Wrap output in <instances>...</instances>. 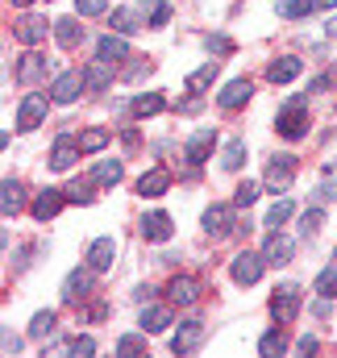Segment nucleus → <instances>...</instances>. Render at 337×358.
<instances>
[{
    "instance_id": "nucleus-1",
    "label": "nucleus",
    "mask_w": 337,
    "mask_h": 358,
    "mask_svg": "<svg viewBox=\"0 0 337 358\" xmlns=\"http://www.w3.org/2000/svg\"><path fill=\"white\" fill-rule=\"evenodd\" d=\"M304 104H308V96H292L283 108H279V121H275V129L283 134V138H304L308 134V113H304Z\"/></svg>"
},
{
    "instance_id": "nucleus-2",
    "label": "nucleus",
    "mask_w": 337,
    "mask_h": 358,
    "mask_svg": "<svg viewBox=\"0 0 337 358\" xmlns=\"http://www.w3.org/2000/svg\"><path fill=\"white\" fill-rule=\"evenodd\" d=\"M296 313H300V287H296V283L275 287V296H271V317H275V325L296 321Z\"/></svg>"
},
{
    "instance_id": "nucleus-3",
    "label": "nucleus",
    "mask_w": 337,
    "mask_h": 358,
    "mask_svg": "<svg viewBox=\"0 0 337 358\" xmlns=\"http://www.w3.org/2000/svg\"><path fill=\"white\" fill-rule=\"evenodd\" d=\"M262 267H266V255H254V250H242L238 259H234V267H229V275H234V283H258L262 279Z\"/></svg>"
},
{
    "instance_id": "nucleus-4",
    "label": "nucleus",
    "mask_w": 337,
    "mask_h": 358,
    "mask_svg": "<svg viewBox=\"0 0 337 358\" xmlns=\"http://www.w3.org/2000/svg\"><path fill=\"white\" fill-rule=\"evenodd\" d=\"M42 121H46V96L42 92H29L17 104V129H38Z\"/></svg>"
},
{
    "instance_id": "nucleus-5",
    "label": "nucleus",
    "mask_w": 337,
    "mask_h": 358,
    "mask_svg": "<svg viewBox=\"0 0 337 358\" xmlns=\"http://www.w3.org/2000/svg\"><path fill=\"white\" fill-rule=\"evenodd\" d=\"M92 275H96L92 267H76L63 279V304H80V300L92 296Z\"/></svg>"
},
{
    "instance_id": "nucleus-6",
    "label": "nucleus",
    "mask_w": 337,
    "mask_h": 358,
    "mask_svg": "<svg viewBox=\"0 0 337 358\" xmlns=\"http://www.w3.org/2000/svg\"><path fill=\"white\" fill-rule=\"evenodd\" d=\"M50 25H55V21H46V17H38V13H25V17L17 21V29H13V34H17V42H21V46H38V42L46 38V29H50Z\"/></svg>"
},
{
    "instance_id": "nucleus-7",
    "label": "nucleus",
    "mask_w": 337,
    "mask_h": 358,
    "mask_svg": "<svg viewBox=\"0 0 337 358\" xmlns=\"http://www.w3.org/2000/svg\"><path fill=\"white\" fill-rule=\"evenodd\" d=\"M234 208H238V204H213V208L204 213V234H208V238H225V234L234 229Z\"/></svg>"
},
{
    "instance_id": "nucleus-8",
    "label": "nucleus",
    "mask_w": 337,
    "mask_h": 358,
    "mask_svg": "<svg viewBox=\"0 0 337 358\" xmlns=\"http://www.w3.org/2000/svg\"><path fill=\"white\" fill-rule=\"evenodd\" d=\"M200 342H204V321H183L175 329V338H171V350L175 355H192Z\"/></svg>"
},
{
    "instance_id": "nucleus-9",
    "label": "nucleus",
    "mask_w": 337,
    "mask_h": 358,
    "mask_svg": "<svg viewBox=\"0 0 337 358\" xmlns=\"http://www.w3.org/2000/svg\"><path fill=\"white\" fill-rule=\"evenodd\" d=\"M84 88H87V84H84V76H80V71H63V76L50 84V100H55V104H71Z\"/></svg>"
},
{
    "instance_id": "nucleus-10",
    "label": "nucleus",
    "mask_w": 337,
    "mask_h": 358,
    "mask_svg": "<svg viewBox=\"0 0 337 358\" xmlns=\"http://www.w3.org/2000/svg\"><path fill=\"white\" fill-rule=\"evenodd\" d=\"M213 142H217V134L204 125V129H196L192 138H187V146H183V159L192 163V167H200L204 159H208V150H213Z\"/></svg>"
},
{
    "instance_id": "nucleus-11",
    "label": "nucleus",
    "mask_w": 337,
    "mask_h": 358,
    "mask_svg": "<svg viewBox=\"0 0 337 358\" xmlns=\"http://www.w3.org/2000/svg\"><path fill=\"white\" fill-rule=\"evenodd\" d=\"M63 204H67V192H59V187H46V192H38V196H34L29 213H34L38 221H50V217H55Z\"/></svg>"
},
{
    "instance_id": "nucleus-12",
    "label": "nucleus",
    "mask_w": 337,
    "mask_h": 358,
    "mask_svg": "<svg viewBox=\"0 0 337 358\" xmlns=\"http://www.w3.org/2000/svg\"><path fill=\"white\" fill-rule=\"evenodd\" d=\"M292 176H296V159H292V155H279V159L266 167V192H283V187L292 183Z\"/></svg>"
},
{
    "instance_id": "nucleus-13",
    "label": "nucleus",
    "mask_w": 337,
    "mask_h": 358,
    "mask_svg": "<svg viewBox=\"0 0 337 358\" xmlns=\"http://www.w3.org/2000/svg\"><path fill=\"white\" fill-rule=\"evenodd\" d=\"M96 59H100V63H121V59H129V42H125L121 34H104V38L96 42Z\"/></svg>"
},
{
    "instance_id": "nucleus-14",
    "label": "nucleus",
    "mask_w": 337,
    "mask_h": 358,
    "mask_svg": "<svg viewBox=\"0 0 337 358\" xmlns=\"http://www.w3.org/2000/svg\"><path fill=\"white\" fill-rule=\"evenodd\" d=\"M113 259H117V242H113V238H96V242L87 246V267L92 271H108Z\"/></svg>"
},
{
    "instance_id": "nucleus-15",
    "label": "nucleus",
    "mask_w": 337,
    "mask_h": 358,
    "mask_svg": "<svg viewBox=\"0 0 337 358\" xmlns=\"http://www.w3.org/2000/svg\"><path fill=\"white\" fill-rule=\"evenodd\" d=\"M171 234H175V225H171L167 213H146L142 217V238L146 242H167Z\"/></svg>"
},
{
    "instance_id": "nucleus-16",
    "label": "nucleus",
    "mask_w": 337,
    "mask_h": 358,
    "mask_svg": "<svg viewBox=\"0 0 337 358\" xmlns=\"http://www.w3.org/2000/svg\"><path fill=\"white\" fill-rule=\"evenodd\" d=\"M167 296H171V304H196V300H200V283H196L192 275H175L171 287H167Z\"/></svg>"
},
{
    "instance_id": "nucleus-17",
    "label": "nucleus",
    "mask_w": 337,
    "mask_h": 358,
    "mask_svg": "<svg viewBox=\"0 0 337 358\" xmlns=\"http://www.w3.org/2000/svg\"><path fill=\"white\" fill-rule=\"evenodd\" d=\"M167 187H171V171H163V167H155V171H146L138 179V196H146V200H159Z\"/></svg>"
},
{
    "instance_id": "nucleus-18",
    "label": "nucleus",
    "mask_w": 337,
    "mask_h": 358,
    "mask_svg": "<svg viewBox=\"0 0 337 358\" xmlns=\"http://www.w3.org/2000/svg\"><path fill=\"white\" fill-rule=\"evenodd\" d=\"M42 76H46V59H42L38 50L21 55V63H17V80H21V84H38Z\"/></svg>"
},
{
    "instance_id": "nucleus-19",
    "label": "nucleus",
    "mask_w": 337,
    "mask_h": 358,
    "mask_svg": "<svg viewBox=\"0 0 337 358\" xmlns=\"http://www.w3.org/2000/svg\"><path fill=\"white\" fill-rule=\"evenodd\" d=\"M80 155H84V150H80V142H71V138H59V142H55V150H50V167H55V171H67V167H71Z\"/></svg>"
},
{
    "instance_id": "nucleus-20",
    "label": "nucleus",
    "mask_w": 337,
    "mask_h": 358,
    "mask_svg": "<svg viewBox=\"0 0 337 358\" xmlns=\"http://www.w3.org/2000/svg\"><path fill=\"white\" fill-rule=\"evenodd\" d=\"M250 80H234V84H225V92H221V96H217V104H221V108H242V104H246V100H250Z\"/></svg>"
},
{
    "instance_id": "nucleus-21",
    "label": "nucleus",
    "mask_w": 337,
    "mask_h": 358,
    "mask_svg": "<svg viewBox=\"0 0 337 358\" xmlns=\"http://www.w3.org/2000/svg\"><path fill=\"white\" fill-rule=\"evenodd\" d=\"M171 325V308H163V304H146L142 308V334H163Z\"/></svg>"
},
{
    "instance_id": "nucleus-22",
    "label": "nucleus",
    "mask_w": 337,
    "mask_h": 358,
    "mask_svg": "<svg viewBox=\"0 0 337 358\" xmlns=\"http://www.w3.org/2000/svg\"><path fill=\"white\" fill-rule=\"evenodd\" d=\"M296 76H300V59H292V55H287V59H275V63L266 67V80H271V84H292Z\"/></svg>"
},
{
    "instance_id": "nucleus-23",
    "label": "nucleus",
    "mask_w": 337,
    "mask_h": 358,
    "mask_svg": "<svg viewBox=\"0 0 337 358\" xmlns=\"http://www.w3.org/2000/svg\"><path fill=\"white\" fill-rule=\"evenodd\" d=\"M292 238H279V234H271V242H266V263L271 267H283V263H292Z\"/></svg>"
},
{
    "instance_id": "nucleus-24",
    "label": "nucleus",
    "mask_w": 337,
    "mask_h": 358,
    "mask_svg": "<svg viewBox=\"0 0 337 358\" xmlns=\"http://www.w3.org/2000/svg\"><path fill=\"white\" fill-rule=\"evenodd\" d=\"M121 176H125L121 159H104V163H96V171H92V183H100V187H113V183H121Z\"/></svg>"
},
{
    "instance_id": "nucleus-25",
    "label": "nucleus",
    "mask_w": 337,
    "mask_h": 358,
    "mask_svg": "<svg viewBox=\"0 0 337 358\" xmlns=\"http://www.w3.org/2000/svg\"><path fill=\"white\" fill-rule=\"evenodd\" d=\"M55 38H59V46H63V50H71V46L84 38V29H80V21H76V17H63V21H55Z\"/></svg>"
},
{
    "instance_id": "nucleus-26",
    "label": "nucleus",
    "mask_w": 337,
    "mask_h": 358,
    "mask_svg": "<svg viewBox=\"0 0 337 358\" xmlns=\"http://www.w3.org/2000/svg\"><path fill=\"white\" fill-rule=\"evenodd\" d=\"M117 34H134V29H142L146 21L138 17V8H113V21H108Z\"/></svg>"
},
{
    "instance_id": "nucleus-27",
    "label": "nucleus",
    "mask_w": 337,
    "mask_h": 358,
    "mask_svg": "<svg viewBox=\"0 0 337 358\" xmlns=\"http://www.w3.org/2000/svg\"><path fill=\"white\" fill-rule=\"evenodd\" d=\"M21 204H25V192H21V183H17V179H4V200H0L4 217H17V213H21Z\"/></svg>"
},
{
    "instance_id": "nucleus-28",
    "label": "nucleus",
    "mask_w": 337,
    "mask_h": 358,
    "mask_svg": "<svg viewBox=\"0 0 337 358\" xmlns=\"http://www.w3.org/2000/svg\"><path fill=\"white\" fill-rule=\"evenodd\" d=\"M84 84L92 92H104L108 84H113V63H92V67L84 71Z\"/></svg>"
},
{
    "instance_id": "nucleus-29",
    "label": "nucleus",
    "mask_w": 337,
    "mask_h": 358,
    "mask_svg": "<svg viewBox=\"0 0 337 358\" xmlns=\"http://www.w3.org/2000/svg\"><path fill=\"white\" fill-rule=\"evenodd\" d=\"M242 163H246V142H242V138L225 142V150H221V167H225V171H238Z\"/></svg>"
},
{
    "instance_id": "nucleus-30",
    "label": "nucleus",
    "mask_w": 337,
    "mask_h": 358,
    "mask_svg": "<svg viewBox=\"0 0 337 358\" xmlns=\"http://www.w3.org/2000/svg\"><path fill=\"white\" fill-rule=\"evenodd\" d=\"M163 108H167V100H163L159 92H146V96L134 100V113H138V117H155V113H163Z\"/></svg>"
},
{
    "instance_id": "nucleus-31",
    "label": "nucleus",
    "mask_w": 337,
    "mask_h": 358,
    "mask_svg": "<svg viewBox=\"0 0 337 358\" xmlns=\"http://www.w3.org/2000/svg\"><path fill=\"white\" fill-rule=\"evenodd\" d=\"M258 350H262L266 358L283 355V350H287V338H283V325H275V329H271V334H266V338L258 342Z\"/></svg>"
},
{
    "instance_id": "nucleus-32",
    "label": "nucleus",
    "mask_w": 337,
    "mask_h": 358,
    "mask_svg": "<svg viewBox=\"0 0 337 358\" xmlns=\"http://www.w3.org/2000/svg\"><path fill=\"white\" fill-rule=\"evenodd\" d=\"M287 217H292V200H275V208H271V213H266V221H262V225H266V234H279V225H283Z\"/></svg>"
},
{
    "instance_id": "nucleus-33",
    "label": "nucleus",
    "mask_w": 337,
    "mask_h": 358,
    "mask_svg": "<svg viewBox=\"0 0 337 358\" xmlns=\"http://www.w3.org/2000/svg\"><path fill=\"white\" fill-rule=\"evenodd\" d=\"M313 8H321V4H317V0H283V4H279V17L296 21V17H308Z\"/></svg>"
},
{
    "instance_id": "nucleus-34",
    "label": "nucleus",
    "mask_w": 337,
    "mask_h": 358,
    "mask_svg": "<svg viewBox=\"0 0 337 358\" xmlns=\"http://www.w3.org/2000/svg\"><path fill=\"white\" fill-rule=\"evenodd\" d=\"M313 292H317L321 300H334V296H337V267L321 271V275H317V283H313Z\"/></svg>"
},
{
    "instance_id": "nucleus-35",
    "label": "nucleus",
    "mask_w": 337,
    "mask_h": 358,
    "mask_svg": "<svg viewBox=\"0 0 337 358\" xmlns=\"http://www.w3.org/2000/svg\"><path fill=\"white\" fill-rule=\"evenodd\" d=\"M213 80H217V63L208 59V63H204L200 71H192V76H187V92H200V88H208Z\"/></svg>"
},
{
    "instance_id": "nucleus-36",
    "label": "nucleus",
    "mask_w": 337,
    "mask_h": 358,
    "mask_svg": "<svg viewBox=\"0 0 337 358\" xmlns=\"http://www.w3.org/2000/svg\"><path fill=\"white\" fill-rule=\"evenodd\" d=\"M104 146H108V129H87V134H80V150L84 155H96Z\"/></svg>"
},
{
    "instance_id": "nucleus-37",
    "label": "nucleus",
    "mask_w": 337,
    "mask_h": 358,
    "mask_svg": "<svg viewBox=\"0 0 337 358\" xmlns=\"http://www.w3.org/2000/svg\"><path fill=\"white\" fill-rule=\"evenodd\" d=\"M317 192H321V200H337V159L325 163V176L317 183Z\"/></svg>"
},
{
    "instance_id": "nucleus-38",
    "label": "nucleus",
    "mask_w": 337,
    "mask_h": 358,
    "mask_svg": "<svg viewBox=\"0 0 337 358\" xmlns=\"http://www.w3.org/2000/svg\"><path fill=\"white\" fill-rule=\"evenodd\" d=\"M321 221H325V208H308V213H304V221H300V234H304V238H317Z\"/></svg>"
},
{
    "instance_id": "nucleus-39",
    "label": "nucleus",
    "mask_w": 337,
    "mask_h": 358,
    "mask_svg": "<svg viewBox=\"0 0 337 358\" xmlns=\"http://www.w3.org/2000/svg\"><path fill=\"white\" fill-rule=\"evenodd\" d=\"M50 329H55V313H50V308H46V313H38V317L29 321V338H46Z\"/></svg>"
},
{
    "instance_id": "nucleus-40",
    "label": "nucleus",
    "mask_w": 337,
    "mask_h": 358,
    "mask_svg": "<svg viewBox=\"0 0 337 358\" xmlns=\"http://www.w3.org/2000/svg\"><path fill=\"white\" fill-rule=\"evenodd\" d=\"M254 200H258V183H250V179H246V183H238V192H234V204H238V208H250Z\"/></svg>"
},
{
    "instance_id": "nucleus-41",
    "label": "nucleus",
    "mask_w": 337,
    "mask_h": 358,
    "mask_svg": "<svg viewBox=\"0 0 337 358\" xmlns=\"http://www.w3.org/2000/svg\"><path fill=\"white\" fill-rule=\"evenodd\" d=\"M171 21V4L167 0H150V25L159 29V25H167Z\"/></svg>"
},
{
    "instance_id": "nucleus-42",
    "label": "nucleus",
    "mask_w": 337,
    "mask_h": 358,
    "mask_svg": "<svg viewBox=\"0 0 337 358\" xmlns=\"http://www.w3.org/2000/svg\"><path fill=\"white\" fill-rule=\"evenodd\" d=\"M67 355H76V358L96 355V342H92V338H71V342H67Z\"/></svg>"
},
{
    "instance_id": "nucleus-43",
    "label": "nucleus",
    "mask_w": 337,
    "mask_h": 358,
    "mask_svg": "<svg viewBox=\"0 0 337 358\" xmlns=\"http://www.w3.org/2000/svg\"><path fill=\"white\" fill-rule=\"evenodd\" d=\"M108 8V0H76V13L80 17H96V13H104Z\"/></svg>"
},
{
    "instance_id": "nucleus-44",
    "label": "nucleus",
    "mask_w": 337,
    "mask_h": 358,
    "mask_svg": "<svg viewBox=\"0 0 337 358\" xmlns=\"http://www.w3.org/2000/svg\"><path fill=\"white\" fill-rule=\"evenodd\" d=\"M208 50H217V55H229V50H234V42H229L225 34H217V38H208Z\"/></svg>"
},
{
    "instance_id": "nucleus-45",
    "label": "nucleus",
    "mask_w": 337,
    "mask_h": 358,
    "mask_svg": "<svg viewBox=\"0 0 337 358\" xmlns=\"http://www.w3.org/2000/svg\"><path fill=\"white\" fill-rule=\"evenodd\" d=\"M142 350V338H121L117 342V355H138Z\"/></svg>"
},
{
    "instance_id": "nucleus-46",
    "label": "nucleus",
    "mask_w": 337,
    "mask_h": 358,
    "mask_svg": "<svg viewBox=\"0 0 337 358\" xmlns=\"http://www.w3.org/2000/svg\"><path fill=\"white\" fill-rule=\"evenodd\" d=\"M67 200H76V204H87V200H92V192H87V187H80V183H71V187H67Z\"/></svg>"
},
{
    "instance_id": "nucleus-47",
    "label": "nucleus",
    "mask_w": 337,
    "mask_h": 358,
    "mask_svg": "<svg viewBox=\"0 0 337 358\" xmlns=\"http://www.w3.org/2000/svg\"><path fill=\"white\" fill-rule=\"evenodd\" d=\"M296 350H300V355H313V350H317V338H313V334H304V338L296 342Z\"/></svg>"
},
{
    "instance_id": "nucleus-48",
    "label": "nucleus",
    "mask_w": 337,
    "mask_h": 358,
    "mask_svg": "<svg viewBox=\"0 0 337 358\" xmlns=\"http://www.w3.org/2000/svg\"><path fill=\"white\" fill-rule=\"evenodd\" d=\"M329 38H337V17L329 21Z\"/></svg>"
},
{
    "instance_id": "nucleus-49",
    "label": "nucleus",
    "mask_w": 337,
    "mask_h": 358,
    "mask_svg": "<svg viewBox=\"0 0 337 358\" xmlns=\"http://www.w3.org/2000/svg\"><path fill=\"white\" fill-rule=\"evenodd\" d=\"M13 4H17V8H25V4H34V0H13Z\"/></svg>"
},
{
    "instance_id": "nucleus-50",
    "label": "nucleus",
    "mask_w": 337,
    "mask_h": 358,
    "mask_svg": "<svg viewBox=\"0 0 337 358\" xmlns=\"http://www.w3.org/2000/svg\"><path fill=\"white\" fill-rule=\"evenodd\" d=\"M317 4H337V0H317Z\"/></svg>"
}]
</instances>
